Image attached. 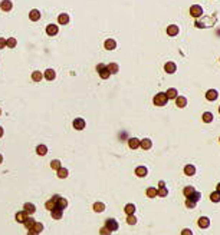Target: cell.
<instances>
[{
  "label": "cell",
  "instance_id": "obj_1",
  "mask_svg": "<svg viewBox=\"0 0 220 235\" xmlns=\"http://www.w3.org/2000/svg\"><path fill=\"white\" fill-rule=\"evenodd\" d=\"M153 102H154L155 106H165V105H167V102H168V98H167L165 92H158L154 96Z\"/></svg>",
  "mask_w": 220,
  "mask_h": 235
},
{
  "label": "cell",
  "instance_id": "obj_2",
  "mask_svg": "<svg viewBox=\"0 0 220 235\" xmlns=\"http://www.w3.org/2000/svg\"><path fill=\"white\" fill-rule=\"evenodd\" d=\"M96 72H98V75H99L101 79H108V77L111 76V72L108 70L107 65H104V63H99V65H96Z\"/></svg>",
  "mask_w": 220,
  "mask_h": 235
},
{
  "label": "cell",
  "instance_id": "obj_3",
  "mask_svg": "<svg viewBox=\"0 0 220 235\" xmlns=\"http://www.w3.org/2000/svg\"><path fill=\"white\" fill-rule=\"evenodd\" d=\"M52 199L55 201V204H56V208H59V209H65L66 207H68V201H66L65 198H62L61 195H53L52 197Z\"/></svg>",
  "mask_w": 220,
  "mask_h": 235
},
{
  "label": "cell",
  "instance_id": "obj_4",
  "mask_svg": "<svg viewBox=\"0 0 220 235\" xmlns=\"http://www.w3.org/2000/svg\"><path fill=\"white\" fill-rule=\"evenodd\" d=\"M190 15H191L194 19L201 17V15H203V7L200 5H193L191 7H190Z\"/></svg>",
  "mask_w": 220,
  "mask_h": 235
},
{
  "label": "cell",
  "instance_id": "obj_5",
  "mask_svg": "<svg viewBox=\"0 0 220 235\" xmlns=\"http://www.w3.org/2000/svg\"><path fill=\"white\" fill-rule=\"evenodd\" d=\"M105 228H108L110 231H117L120 228V225H118V222L114 218H110L105 221Z\"/></svg>",
  "mask_w": 220,
  "mask_h": 235
},
{
  "label": "cell",
  "instance_id": "obj_6",
  "mask_svg": "<svg viewBox=\"0 0 220 235\" xmlns=\"http://www.w3.org/2000/svg\"><path fill=\"white\" fill-rule=\"evenodd\" d=\"M73 129H76V131H82V129H85V119H82V118H76V119H73Z\"/></svg>",
  "mask_w": 220,
  "mask_h": 235
},
{
  "label": "cell",
  "instance_id": "obj_7",
  "mask_svg": "<svg viewBox=\"0 0 220 235\" xmlns=\"http://www.w3.org/2000/svg\"><path fill=\"white\" fill-rule=\"evenodd\" d=\"M197 225H198V228H201V230L209 228L210 227V218H207V217H200L198 221H197Z\"/></svg>",
  "mask_w": 220,
  "mask_h": 235
},
{
  "label": "cell",
  "instance_id": "obj_8",
  "mask_svg": "<svg viewBox=\"0 0 220 235\" xmlns=\"http://www.w3.org/2000/svg\"><path fill=\"white\" fill-rule=\"evenodd\" d=\"M217 98H219V92H217L216 89H209V90L206 92V99L210 100V102H215Z\"/></svg>",
  "mask_w": 220,
  "mask_h": 235
},
{
  "label": "cell",
  "instance_id": "obj_9",
  "mask_svg": "<svg viewBox=\"0 0 220 235\" xmlns=\"http://www.w3.org/2000/svg\"><path fill=\"white\" fill-rule=\"evenodd\" d=\"M164 70L167 72V73H174V72H177V65L174 63V62H167L164 65Z\"/></svg>",
  "mask_w": 220,
  "mask_h": 235
},
{
  "label": "cell",
  "instance_id": "obj_10",
  "mask_svg": "<svg viewBox=\"0 0 220 235\" xmlns=\"http://www.w3.org/2000/svg\"><path fill=\"white\" fill-rule=\"evenodd\" d=\"M23 211L28 214V215H32V214L36 212V207H35L33 204H30V202H26L25 205H23Z\"/></svg>",
  "mask_w": 220,
  "mask_h": 235
},
{
  "label": "cell",
  "instance_id": "obj_11",
  "mask_svg": "<svg viewBox=\"0 0 220 235\" xmlns=\"http://www.w3.org/2000/svg\"><path fill=\"white\" fill-rule=\"evenodd\" d=\"M178 32H180V29H178L177 24H170V26L167 28V34H168V36H177Z\"/></svg>",
  "mask_w": 220,
  "mask_h": 235
},
{
  "label": "cell",
  "instance_id": "obj_12",
  "mask_svg": "<svg viewBox=\"0 0 220 235\" xmlns=\"http://www.w3.org/2000/svg\"><path fill=\"white\" fill-rule=\"evenodd\" d=\"M174 100H176V106H178V108H186L187 106V98H184V96H177Z\"/></svg>",
  "mask_w": 220,
  "mask_h": 235
},
{
  "label": "cell",
  "instance_id": "obj_13",
  "mask_svg": "<svg viewBox=\"0 0 220 235\" xmlns=\"http://www.w3.org/2000/svg\"><path fill=\"white\" fill-rule=\"evenodd\" d=\"M58 32H59V29H58L56 24H48L46 26V33L49 36H55V34H58Z\"/></svg>",
  "mask_w": 220,
  "mask_h": 235
},
{
  "label": "cell",
  "instance_id": "obj_14",
  "mask_svg": "<svg viewBox=\"0 0 220 235\" xmlns=\"http://www.w3.org/2000/svg\"><path fill=\"white\" fill-rule=\"evenodd\" d=\"M151 146H153V142H151V139H148V138H145V139H143V141H140V148H143V149H145V151L151 149Z\"/></svg>",
  "mask_w": 220,
  "mask_h": 235
},
{
  "label": "cell",
  "instance_id": "obj_15",
  "mask_svg": "<svg viewBox=\"0 0 220 235\" xmlns=\"http://www.w3.org/2000/svg\"><path fill=\"white\" fill-rule=\"evenodd\" d=\"M12 7H13V3H12L10 0H3V2L0 3V9H2L3 11L12 10Z\"/></svg>",
  "mask_w": 220,
  "mask_h": 235
},
{
  "label": "cell",
  "instance_id": "obj_16",
  "mask_svg": "<svg viewBox=\"0 0 220 235\" xmlns=\"http://www.w3.org/2000/svg\"><path fill=\"white\" fill-rule=\"evenodd\" d=\"M104 46H105V49L107 50H114L117 47V42L114 40V39H107Z\"/></svg>",
  "mask_w": 220,
  "mask_h": 235
},
{
  "label": "cell",
  "instance_id": "obj_17",
  "mask_svg": "<svg viewBox=\"0 0 220 235\" xmlns=\"http://www.w3.org/2000/svg\"><path fill=\"white\" fill-rule=\"evenodd\" d=\"M29 19H30L32 22H38L39 19H40V11H39L38 9L30 10V13H29Z\"/></svg>",
  "mask_w": 220,
  "mask_h": 235
},
{
  "label": "cell",
  "instance_id": "obj_18",
  "mask_svg": "<svg viewBox=\"0 0 220 235\" xmlns=\"http://www.w3.org/2000/svg\"><path fill=\"white\" fill-rule=\"evenodd\" d=\"M184 174H186L187 176H193L194 174H196V166L191 165V164L186 165V166H184Z\"/></svg>",
  "mask_w": 220,
  "mask_h": 235
},
{
  "label": "cell",
  "instance_id": "obj_19",
  "mask_svg": "<svg viewBox=\"0 0 220 235\" xmlns=\"http://www.w3.org/2000/svg\"><path fill=\"white\" fill-rule=\"evenodd\" d=\"M147 174H148V171H147L145 166H137V168H135V175L140 176V178L147 176Z\"/></svg>",
  "mask_w": 220,
  "mask_h": 235
},
{
  "label": "cell",
  "instance_id": "obj_20",
  "mask_svg": "<svg viewBox=\"0 0 220 235\" xmlns=\"http://www.w3.org/2000/svg\"><path fill=\"white\" fill-rule=\"evenodd\" d=\"M50 214H52V218H53V219H62V217H63V211H62V209H59V208H55V209H52V211H50Z\"/></svg>",
  "mask_w": 220,
  "mask_h": 235
},
{
  "label": "cell",
  "instance_id": "obj_21",
  "mask_svg": "<svg viewBox=\"0 0 220 235\" xmlns=\"http://www.w3.org/2000/svg\"><path fill=\"white\" fill-rule=\"evenodd\" d=\"M28 217H29V215L25 212V211H20V212L16 214V221H17V222H20V224H23V222L28 219Z\"/></svg>",
  "mask_w": 220,
  "mask_h": 235
},
{
  "label": "cell",
  "instance_id": "obj_22",
  "mask_svg": "<svg viewBox=\"0 0 220 235\" xmlns=\"http://www.w3.org/2000/svg\"><path fill=\"white\" fill-rule=\"evenodd\" d=\"M55 77H56V73L53 69H46L45 70V79L46 80H53Z\"/></svg>",
  "mask_w": 220,
  "mask_h": 235
},
{
  "label": "cell",
  "instance_id": "obj_23",
  "mask_svg": "<svg viewBox=\"0 0 220 235\" xmlns=\"http://www.w3.org/2000/svg\"><path fill=\"white\" fill-rule=\"evenodd\" d=\"M165 95H167V98H168V100H170V99H176L177 96H178V92H177L176 88H170L167 92H165Z\"/></svg>",
  "mask_w": 220,
  "mask_h": 235
},
{
  "label": "cell",
  "instance_id": "obj_24",
  "mask_svg": "<svg viewBox=\"0 0 220 235\" xmlns=\"http://www.w3.org/2000/svg\"><path fill=\"white\" fill-rule=\"evenodd\" d=\"M128 146L131 148V149H138V148H140V139L131 138V139L128 141Z\"/></svg>",
  "mask_w": 220,
  "mask_h": 235
},
{
  "label": "cell",
  "instance_id": "obj_25",
  "mask_svg": "<svg viewBox=\"0 0 220 235\" xmlns=\"http://www.w3.org/2000/svg\"><path fill=\"white\" fill-rule=\"evenodd\" d=\"M201 118H203V122H204V123H212L215 116H213V113H212V112H204Z\"/></svg>",
  "mask_w": 220,
  "mask_h": 235
},
{
  "label": "cell",
  "instance_id": "obj_26",
  "mask_svg": "<svg viewBox=\"0 0 220 235\" xmlns=\"http://www.w3.org/2000/svg\"><path fill=\"white\" fill-rule=\"evenodd\" d=\"M58 22H59V24H68L69 23V16L66 13H62V15L58 16Z\"/></svg>",
  "mask_w": 220,
  "mask_h": 235
},
{
  "label": "cell",
  "instance_id": "obj_27",
  "mask_svg": "<svg viewBox=\"0 0 220 235\" xmlns=\"http://www.w3.org/2000/svg\"><path fill=\"white\" fill-rule=\"evenodd\" d=\"M124 211H125L127 215H134V212H135V205H134V204H127L125 208H124Z\"/></svg>",
  "mask_w": 220,
  "mask_h": 235
},
{
  "label": "cell",
  "instance_id": "obj_28",
  "mask_svg": "<svg viewBox=\"0 0 220 235\" xmlns=\"http://www.w3.org/2000/svg\"><path fill=\"white\" fill-rule=\"evenodd\" d=\"M36 153L40 155V156H45V155L48 153V148L45 146V145H39V146L36 148Z\"/></svg>",
  "mask_w": 220,
  "mask_h": 235
},
{
  "label": "cell",
  "instance_id": "obj_29",
  "mask_svg": "<svg viewBox=\"0 0 220 235\" xmlns=\"http://www.w3.org/2000/svg\"><path fill=\"white\" fill-rule=\"evenodd\" d=\"M56 172H58V178H61V179H65L66 176H68V174H69L66 168H59Z\"/></svg>",
  "mask_w": 220,
  "mask_h": 235
},
{
  "label": "cell",
  "instance_id": "obj_30",
  "mask_svg": "<svg viewBox=\"0 0 220 235\" xmlns=\"http://www.w3.org/2000/svg\"><path fill=\"white\" fill-rule=\"evenodd\" d=\"M35 222H36L35 219L30 218V217H28V219H26L23 224H25V227H26V228H28V231H29V230H33V225H35Z\"/></svg>",
  "mask_w": 220,
  "mask_h": 235
},
{
  "label": "cell",
  "instance_id": "obj_31",
  "mask_svg": "<svg viewBox=\"0 0 220 235\" xmlns=\"http://www.w3.org/2000/svg\"><path fill=\"white\" fill-rule=\"evenodd\" d=\"M94 211H95V212H104V211H105V204L95 202L94 204Z\"/></svg>",
  "mask_w": 220,
  "mask_h": 235
},
{
  "label": "cell",
  "instance_id": "obj_32",
  "mask_svg": "<svg viewBox=\"0 0 220 235\" xmlns=\"http://www.w3.org/2000/svg\"><path fill=\"white\" fill-rule=\"evenodd\" d=\"M187 198H188V199H191V201H194V202H198V201H200V198H201V194H200L198 191H194L191 195L187 197Z\"/></svg>",
  "mask_w": 220,
  "mask_h": 235
},
{
  "label": "cell",
  "instance_id": "obj_33",
  "mask_svg": "<svg viewBox=\"0 0 220 235\" xmlns=\"http://www.w3.org/2000/svg\"><path fill=\"white\" fill-rule=\"evenodd\" d=\"M194 191H196V189H194V186L188 185V186H184V189H183V194H184V195H186V198H187V197H190V195H191Z\"/></svg>",
  "mask_w": 220,
  "mask_h": 235
},
{
  "label": "cell",
  "instance_id": "obj_34",
  "mask_svg": "<svg viewBox=\"0 0 220 235\" xmlns=\"http://www.w3.org/2000/svg\"><path fill=\"white\" fill-rule=\"evenodd\" d=\"M42 77H43V75H42L39 70H35L32 73V80H35V82H40V80H42Z\"/></svg>",
  "mask_w": 220,
  "mask_h": 235
},
{
  "label": "cell",
  "instance_id": "obj_35",
  "mask_svg": "<svg viewBox=\"0 0 220 235\" xmlns=\"http://www.w3.org/2000/svg\"><path fill=\"white\" fill-rule=\"evenodd\" d=\"M210 201H212V202H220V194L217 191H215V192H212V194H210Z\"/></svg>",
  "mask_w": 220,
  "mask_h": 235
},
{
  "label": "cell",
  "instance_id": "obj_36",
  "mask_svg": "<svg viewBox=\"0 0 220 235\" xmlns=\"http://www.w3.org/2000/svg\"><path fill=\"white\" fill-rule=\"evenodd\" d=\"M107 67H108V70L111 72V75H112V73H118V70H120V67H118L117 63H110Z\"/></svg>",
  "mask_w": 220,
  "mask_h": 235
},
{
  "label": "cell",
  "instance_id": "obj_37",
  "mask_svg": "<svg viewBox=\"0 0 220 235\" xmlns=\"http://www.w3.org/2000/svg\"><path fill=\"white\" fill-rule=\"evenodd\" d=\"M50 168H52V169H55V171H58L59 168H62L61 161H59V159H55V161H52V162H50Z\"/></svg>",
  "mask_w": 220,
  "mask_h": 235
},
{
  "label": "cell",
  "instance_id": "obj_38",
  "mask_svg": "<svg viewBox=\"0 0 220 235\" xmlns=\"http://www.w3.org/2000/svg\"><path fill=\"white\" fill-rule=\"evenodd\" d=\"M145 194H147V197H148V198H155V197H157V189L151 186V188H148V189L145 191Z\"/></svg>",
  "mask_w": 220,
  "mask_h": 235
},
{
  "label": "cell",
  "instance_id": "obj_39",
  "mask_svg": "<svg viewBox=\"0 0 220 235\" xmlns=\"http://www.w3.org/2000/svg\"><path fill=\"white\" fill-rule=\"evenodd\" d=\"M167 194H168V191H167V188L165 186H160V189L157 191V195L161 198H165L167 197Z\"/></svg>",
  "mask_w": 220,
  "mask_h": 235
},
{
  "label": "cell",
  "instance_id": "obj_40",
  "mask_svg": "<svg viewBox=\"0 0 220 235\" xmlns=\"http://www.w3.org/2000/svg\"><path fill=\"white\" fill-rule=\"evenodd\" d=\"M45 207H46V209H49V211H52V209H55V208H56V204H55V201H53V199L50 198L49 201H48V202L45 204Z\"/></svg>",
  "mask_w": 220,
  "mask_h": 235
},
{
  "label": "cell",
  "instance_id": "obj_41",
  "mask_svg": "<svg viewBox=\"0 0 220 235\" xmlns=\"http://www.w3.org/2000/svg\"><path fill=\"white\" fill-rule=\"evenodd\" d=\"M33 231L40 234V232L43 231V224H40V222H38V221H36V222H35V225H33Z\"/></svg>",
  "mask_w": 220,
  "mask_h": 235
},
{
  "label": "cell",
  "instance_id": "obj_42",
  "mask_svg": "<svg viewBox=\"0 0 220 235\" xmlns=\"http://www.w3.org/2000/svg\"><path fill=\"white\" fill-rule=\"evenodd\" d=\"M6 46H7V47H15V46H16V39L15 38L6 39Z\"/></svg>",
  "mask_w": 220,
  "mask_h": 235
},
{
  "label": "cell",
  "instance_id": "obj_43",
  "mask_svg": "<svg viewBox=\"0 0 220 235\" xmlns=\"http://www.w3.org/2000/svg\"><path fill=\"white\" fill-rule=\"evenodd\" d=\"M127 224L135 225V224H137V218H135L134 215H128V217H127Z\"/></svg>",
  "mask_w": 220,
  "mask_h": 235
},
{
  "label": "cell",
  "instance_id": "obj_44",
  "mask_svg": "<svg viewBox=\"0 0 220 235\" xmlns=\"http://www.w3.org/2000/svg\"><path fill=\"white\" fill-rule=\"evenodd\" d=\"M196 204H197V202H194V201H191V199H188V198L186 199V207H187L188 209H193V208L196 207Z\"/></svg>",
  "mask_w": 220,
  "mask_h": 235
},
{
  "label": "cell",
  "instance_id": "obj_45",
  "mask_svg": "<svg viewBox=\"0 0 220 235\" xmlns=\"http://www.w3.org/2000/svg\"><path fill=\"white\" fill-rule=\"evenodd\" d=\"M99 235H111V231L108 230V228H105V227H102V228L99 230Z\"/></svg>",
  "mask_w": 220,
  "mask_h": 235
},
{
  "label": "cell",
  "instance_id": "obj_46",
  "mask_svg": "<svg viewBox=\"0 0 220 235\" xmlns=\"http://www.w3.org/2000/svg\"><path fill=\"white\" fill-rule=\"evenodd\" d=\"M181 235H193V231L188 230V228H184V230L181 231Z\"/></svg>",
  "mask_w": 220,
  "mask_h": 235
},
{
  "label": "cell",
  "instance_id": "obj_47",
  "mask_svg": "<svg viewBox=\"0 0 220 235\" xmlns=\"http://www.w3.org/2000/svg\"><path fill=\"white\" fill-rule=\"evenodd\" d=\"M5 46H6V39L0 38V49H5Z\"/></svg>",
  "mask_w": 220,
  "mask_h": 235
},
{
  "label": "cell",
  "instance_id": "obj_48",
  "mask_svg": "<svg viewBox=\"0 0 220 235\" xmlns=\"http://www.w3.org/2000/svg\"><path fill=\"white\" fill-rule=\"evenodd\" d=\"M28 235H39V232H35L33 230H29L28 231Z\"/></svg>",
  "mask_w": 220,
  "mask_h": 235
},
{
  "label": "cell",
  "instance_id": "obj_49",
  "mask_svg": "<svg viewBox=\"0 0 220 235\" xmlns=\"http://www.w3.org/2000/svg\"><path fill=\"white\" fill-rule=\"evenodd\" d=\"M3 133H5V129H3V128H2V126H0V138L3 136Z\"/></svg>",
  "mask_w": 220,
  "mask_h": 235
},
{
  "label": "cell",
  "instance_id": "obj_50",
  "mask_svg": "<svg viewBox=\"0 0 220 235\" xmlns=\"http://www.w3.org/2000/svg\"><path fill=\"white\" fill-rule=\"evenodd\" d=\"M216 191H217V192H219V194H220V182H219V184H217V186H216Z\"/></svg>",
  "mask_w": 220,
  "mask_h": 235
},
{
  "label": "cell",
  "instance_id": "obj_51",
  "mask_svg": "<svg viewBox=\"0 0 220 235\" xmlns=\"http://www.w3.org/2000/svg\"><path fill=\"white\" fill-rule=\"evenodd\" d=\"M3 162V156H2V153H0V164Z\"/></svg>",
  "mask_w": 220,
  "mask_h": 235
},
{
  "label": "cell",
  "instance_id": "obj_52",
  "mask_svg": "<svg viewBox=\"0 0 220 235\" xmlns=\"http://www.w3.org/2000/svg\"><path fill=\"white\" fill-rule=\"evenodd\" d=\"M219 113H220V106H219Z\"/></svg>",
  "mask_w": 220,
  "mask_h": 235
},
{
  "label": "cell",
  "instance_id": "obj_53",
  "mask_svg": "<svg viewBox=\"0 0 220 235\" xmlns=\"http://www.w3.org/2000/svg\"><path fill=\"white\" fill-rule=\"evenodd\" d=\"M0 115H2V109H0Z\"/></svg>",
  "mask_w": 220,
  "mask_h": 235
},
{
  "label": "cell",
  "instance_id": "obj_54",
  "mask_svg": "<svg viewBox=\"0 0 220 235\" xmlns=\"http://www.w3.org/2000/svg\"><path fill=\"white\" fill-rule=\"evenodd\" d=\"M219 142H220V138H219Z\"/></svg>",
  "mask_w": 220,
  "mask_h": 235
}]
</instances>
